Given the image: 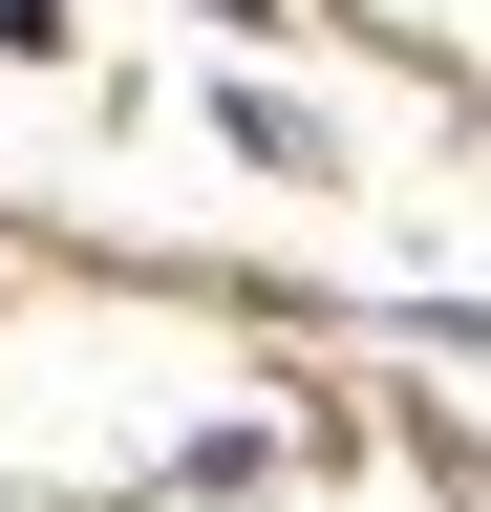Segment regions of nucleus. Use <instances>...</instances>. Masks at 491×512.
I'll list each match as a JSON object with an SVG mask.
<instances>
[{
    "mask_svg": "<svg viewBox=\"0 0 491 512\" xmlns=\"http://www.w3.org/2000/svg\"><path fill=\"white\" fill-rule=\"evenodd\" d=\"M214 22H278V0H214Z\"/></svg>",
    "mask_w": 491,
    "mask_h": 512,
    "instance_id": "nucleus-1",
    "label": "nucleus"
}]
</instances>
